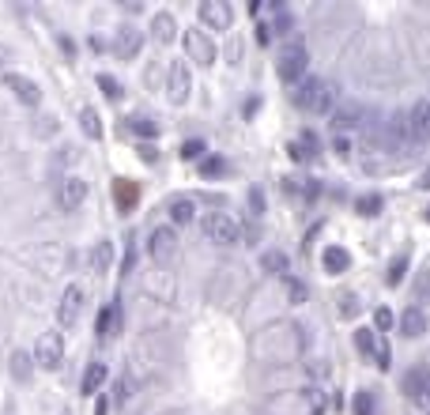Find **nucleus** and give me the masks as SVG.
<instances>
[{
    "label": "nucleus",
    "mask_w": 430,
    "mask_h": 415,
    "mask_svg": "<svg viewBox=\"0 0 430 415\" xmlns=\"http://www.w3.org/2000/svg\"><path fill=\"white\" fill-rule=\"evenodd\" d=\"M291 99H294V106H299V110H306V114H332L336 87L329 84V79L314 76V79H302V84L294 87Z\"/></svg>",
    "instance_id": "f257e3e1"
},
{
    "label": "nucleus",
    "mask_w": 430,
    "mask_h": 415,
    "mask_svg": "<svg viewBox=\"0 0 430 415\" xmlns=\"http://www.w3.org/2000/svg\"><path fill=\"white\" fill-rule=\"evenodd\" d=\"M306 69H310V49H306L302 42H287L284 49L276 53V72L284 84H294L299 87L306 79Z\"/></svg>",
    "instance_id": "f03ea898"
},
{
    "label": "nucleus",
    "mask_w": 430,
    "mask_h": 415,
    "mask_svg": "<svg viewBox=\"0 0 430 415\" xmlns=\"http://www.w3.org/2000/svg\"><path fill=\"white\" fill-rule=\"evenodd\" d=\"M355 347H359L366 359H374V366H378V370L393 366V351H389L385 332H378V329H359V332H355Z\"/></svg>",
    "instance_id": "7ed1b4c3"
},
{
    "label": "nucleus",
    "mask_w": 430,
    "mask_h": 415,
    "mask_svg": "<svg viewBox=\"0 0 430 415\" xmlns=\"http://www.w3.org/2000/svg\"><path fill=\"white\" fill-rule=\"evenodd\" d=\"M200 231H204V238L215 246H234L238 242V223L226 216V211H208V216L200 219Z\"/></svg>",
    "instance_id": "20e7f679"
},
{
    "label": "nucleus",
    "mask_w": 430,
    "mask_h": 415,
    "mask_svg": "<svg viewBox=\"0 0 430 415\" xmlns=\"http://www.w3.org/2000/svg\"><path fill=\"white\" fill-rule=\"evenodd\" d=\"M400 389H404V396L411 400V404L430 411V366H411L404 374V381H400Z\"/></svg>",
    "instance_id": "39448f33"
},
{
    "label": "nucleus",
    "mask_w": 430,
    "mask_h": 415,
    "mask_svg": "<svg viewBox=\"0 0 430 415\" xmlns=\"http://www.w3.org/2000/svg\"><path fill=\"white\" fill-rule=\"evenodd\" d=\"M34 363L46 366V370H57L64 363V336H61V332H42V336H38Z\"/></svg>",
    "instance_id": "423d86ee"
},
{
    "label": "nucleus",
    "mask_w": 430,
    "mask_h": 415,
    "mask_svg": "<svg viewBox=\"0 0 430 415\" xmlns=\"http://www.w3.org/2000/svg\"><path fill=\"white\" fill-rule=\"evenodd\" d=\"M185 53H189V61L196 64H215V57H219V49H215V42L208 38V31H200V26H189L185 31Z\"/></svg>",
    "instance_id": "0eeeda50"
},
{
    "label": "nucleus",
    "mask_w": 430,
    "mask_h": 415,
    "mask_svg": "<svg viewBox=\"0 0 430 415\" xmlns=\"http://www.w3.org/2000/svg\"><path fill=\"white\" fill-rule=\"evenodd\" d=\"M196 16H200V23H204L208 31H226V26L234 23V11H231L226 0H200Z\"/></svg>",
    "instance_id": "6e6552de"
},
{
    "label": "nucleus",
    "mask_w": 430,
    "mask_h": 415,
    "mask_svg": "<svg viewBox=\"0 0 430 415\" xmlns=\"http://www.w3.org/2000/svg\"><path fill=\"white\" fill-rule=\"evenodd\" d=\"M166 91H170V102L181 106L193 91V76H189V64L185 61H170V72H166Z\"/></svg>",
    "instance_id": "1a4fd4ad"
},
{
    "label": "nucleus",
    "mask_w": 430,
    "mask_h": 415,
    "mask_svg": "<svg viewBox=\"0 0 430 415\" xmlns=\"http://www.w3.org/2000/svg\"><path fill=\"white\" fill-rule=\"evenodd\" d=\"M84 200H87V181H84V178L69 174V178L57 181V208H61V211H76Z\"/></svg>",
    "instance_id": "9d476101"
},
{
    "label": "nucleus",
    "mask_w": 430,
    "mask_h": 415,
    "mask_svg": "<svg viewBox=\"0 0 430 415\" xmlns=\"http://www.w3.org/2000/svg\"><path fill=\"white\" fill-rule=\"evenodd\" d=\"M174 249H178V231H174V226H151V234H147V253H151V261H170Z\"/></svg>",
    "instance_id": "9b49d317"
},
{
    "label": "nucleus",
    "mask_w": 430,
    "mask_h": 415,
    "mask_svg": "<svg viewBox=\"0 0 430 415\" xmlns=\"http://www.w3.org/2000/svg\"><path fill=\"white\" fill-rule=\"evenodd\" d=\"M4 87H8L23 106H38V102H42V91H38V84H34L31 76H23V72H4Z\"/></svg>",
    "instance_id": "f8f14e48"
},
{
    "label": "nucleus",
    "mask_w": 430,
    "mask_h": 415,
    "mask_svg": "<svg viewBox=\"0 0 430 415\" xmlns=\"http://www.w3.org/2000/svg\"><path fill=\"white\" fill-rule=\"evenodd\" d=\"M408 136L411 144H426L430 140V99H419L408 114Z\"/></svg>",
    "instance_id": "ddd939ff"
},
{
    "label": "nucleus",
    "mask_w": 430,
    "mask_h": 415,
    "mask_svg": "<svg viewBox=\"0 0 430 415\" xmlns=\"http://www.w3.org/2000/svg\"><path fill=\"white\" fill-rule=\"evenodd\" d=\"M79 310H84V287H64V299H61V306H57V325H76L79 321Z\"/></svg>",
    "instance_id": "4468645a"
},
{
    "label": "nucleus",
    "mask_w": 430,
    "mask_h": 415,
    "mask_svg": "<svg viewBox=\"0 0 430 415\" xmlns=\"http://www.w3.org/2000/svg\"><path fill=\"white\" fill-rule=\"evenodd\" d=\"M366 121V110H362L359 102H340V106H332V132H347V129H355Z\"/></svg>",
    "instance_id": "2eb2a0df"
},
{
    "label": "nucleus",
    "mask_w": 430,
    "mask_h": 415,
    "mask_svg": "<svg viewBox=\"0 0 430 415\" xmlns=\"http://www.w3.org/2000/svg\"><path fill=\"white\" fill-rule=\"evenodd\" d=\"M140 49H144V34L136 31V26H121L117 38H114V53L121 61H132V57H140Z\"/></svg>",
    "instance_id": "dca6fc26"
},
{
    "label": "nucleus",
    "mask_w": 430,
    "mask_h": 415,
    "mask_svg": "<svg viewBox=\"0 0 430 415\" xmlns=\"http://www.w3.org/2000/svg\"><path fill=\"white\" fill-rule=\"evenodd\" d=\"M426 329H430V317H426V310H423V306H408V310L400 314V336L419 340Z\"/></svg>",
    "instance_id": "f3484780"
},
{
    "label": "nucleus",
    "mask_w": 430,
    "mask_h": 415,
    "mask_svg": "<svg viewBox=\"0 0 430 415\" xmlns=\"http://www.w3.org/2000/svg\"><path fill=\"white\" fill-rule=\"evenodd\" d=\"M114 204H117L121 216H129V211L140 204V189H136V181H125V178H121V181L114 185Z\"/></svg>",
    "instance_id": "a211bd4d"
},
{
    "label": "nucleus",
    "mask_w": 430,
    "mask_h": 415,
    "mask_svg": "<svg viewBox=\"0 0 430 415\" xmlns=\"http://www.w3.org/2000/svg\"><path fill=\"white\" fill-rule=\"evenodd\" d=\"M321 264H325L329 276H344L347 269H351V253H347L344 246H329L325 253H321Z\"/></svg>",
    "instance_id": "6ab92c4d"
},
{
    "label": "nucleus",
    "mask_w": 430,
    "mask_h": 415,
    "mask_svg": "<svg viewBox=\"0 0 430 415\" xmlns=\"http://www.w3.org/2000/svg\"><path fill=\"white\" fill-rule=\"evenodd\" d=\"M151 31H155L159 46H170L174 38H178V19H174L170 11H155V16H151Z\"/></svg>",
    "instance_id": "aec40b11"
},
{
    "label": "nucleus",
    "mask_w": 430,
    "mask_h": 415,
    "mask_svg": "<svg viewBox=\"0 0 430 415\" xmlns=\"http://www.w3.org/2000/svg\"><path fill=\"white\" fill-rule=\"evenodd\" d=\"M125 129L132 132V136H140V140H155L159 136V121H155V117H147V114L129 117V125H121V136H125Z\"/></svg>",
    "instance_id": "412c9836"
},
{
    "label": "nucleus",
    "mask_w": 430,
    "mask_h": 415,
    "mask_svg": "<svg viewBox=\"0 0 430 415\" xmlns=\"http://www.w3.org/2000/svg\"><path fill=\"white\" fill-rule=\"evenodd\" d=\"M261 269L287 279V276H291V257H287L284 249H264V253H261Z\"/></svg>",
    "instance_id": "4be33fe9"
},
{
    "label": "nucleus",
    "mask_w": 430,
    "mask_h": 415,
    "mask_svg": "<svg viewBox=\"0 0 430 415\" xmlns=\"http://www.w3.org/2000/svg\"><path fill=\"white\" fill-rule=\"evenodd\" d=\"M166 211H170V223H193V216H196V204H193V196H170V204H166Z\"/></svg>",
    "instance_id": "5701e85b"
},
{
    "label": "nucleus",
    "mask_w": 430,
    "mask_h": 415,
    "mask_svg": "<svg viewBox=\"0 0 430 415\" xmlns=\"http://www.w3.org/2000/svg\"><path fill=\"white\" fill-rule=\"evenodd\" d=\"M106 374H110V370H106V363H91V366L84 370V381H79V393H84V396H95V393L102 389V385H106Z\"/></svg>",
    "instance_id": "b1692460"
},
{
    "label": "nucleus",
    "mask_w": 430,
    "mask_h": 415,
    "mask_svg": "<svg viewBox=\"0 0 430 415\" xmlns=\"http://www.w3.org/2000/svg\"><path fill=\"white\" fill-rule=\"evenodd\" d=\"M91 272L102 276V272H110V264H114V242H95V249H91Z\"/></svg>",
    "instance_id": "393cba45"
},
{
    "label": "nucleus",
    "mask_w": 430,
    "mask_h": 415,
    "mask_svg": "<svg viewBox=\"0 0 430 415\" xmlns=\"http://www.w3.org/2000/svg\"><path fill=\"white\" fill-rule=\"evenodd\" d=\"M117 310L114 306H102L99 310V325H95V332H99V340H114V332H117Z\"/></svg>",
    "instance_id": "a878e982"
},
{
    "label": "nucleus",
    "mask_w": 430,
    "mask_h": 415,
    "mask_svg": "<svg viewBox=\"0 0 430 415\" xmlns=\"http://www.w3.org/2000/svg\"><path fill=\"white\" fill-rule=\"evenodd\" d=\"M79 129H84L91 140H99V136H102V117H99L95 106H84V110H79Z\"/></svg>",
    "instance_id": "bb28decb"
},
{
    "label": "nucleus",
    "mask_w": 430,
    "mask_h": 415,
    "mask_svg": "<svg viewBox=\"0 0 430 415\" xmlns=\"http://www.w3.org/2000/svg\"><path fill=\"white\" fill-rule=\"evenodd\" d=\"M381 208H385V196L381 193H362L355 200V211L359 216H381Z\"/></svg>",
    "instance_id": "cd10ccee"
},
{
    "label": "nucleus",
    "mask_w": 430,
    "mask_h": 415,
    "mask_svg": "<svg viewBox=\"0 0 430 415\" xmlns=\"http://www.w3.org/2000/svg\"><path fill=\"white\" fill-rule=\"evenodd\" d=\"M306 404H310L314 415H325V408H329V389H325V385H306Z\"/></svg>",
    "instance_id": "c85d7f7f"
},
{
    "label": "nucleus",
    "mask_w": 430,
    "mask_h": 415,
    "mask_svg": "<svg viewBox=\"0 0 430 415\" xmlns=\"http://www.w3.org/2000/svg\"><path fill=\"white\" fill-rule=\"evenodd\" d=\"M272 31H276L279 38L294 34V19L287 16V8H284V4H272Z\"/></svg>",
    "instance_id": "c756f323"
},
{
    "label": "nucleus",
    "mask_w": 430,
    "mask_h": 415,
    "mask_svg": "<svg viewBox=\"0 0 430 415\" xmlns=\"http://www.w3.org/2000/svg\"><path fill=\"white\" fill-rule=\"evenodd\" d=\"M351 411L355 415H378V396H374L370 389H359L355 400H351Z\"/></svg>",
    "instance_id": "7c9ffc66"
},
{
    "label": "nucleus",
    "mask_w": 430,
    "mask_h": 415,
    "mask_svg": "<svg viewBox=\"0 0 430 415\" xmlns=\"http://www.w3.org/2000/svg\"><path fill=\"white\" fill-rule=\"evenodd\" d=\"M336 314H340L344 321H355L359 314H362V302H359V294H340V306H336Z\"/></svg>",
    "instance_id": "2f4dec72"
},
{
    "label": "nucleus",
    "mask_w": 430,
    "mask_h": 415,
    "mask_svg": "<svg viewBox=\"0 0 430 415\" xmlns=\"http://www.w3.org/2000/svg\"><path fill=\"white\" fill-rule=\"evenodd\" d=\"M404 276H408V257L400 253V257H393V264H389L385 284H389V287H400V284H404Z\"/></svg>",
    "instance_id": "473e14b6"
},
{
    "label": "nucleus",
    "mask_w": 430,
    "mask_h": 415,
    "mask_svg": "<svg viewBox=\"0 0 430 415\" xmlns=\"http://www.w3.org/2000/svg\"><path fill=\"white\" fill-rule=\"evenodd\" d=\"M306 299H310V287H306L302 279L287 276V302H291V306H302Z\"/></svg>",
    "instance_id": "72a5a7b5"
},
{
    "label": "nucleus",
    "mask_w": 430,
    "mask_h": 415,
    "mask_svg": "<svg viewBox=\"0 0 430 415\" xmlns=\"http://www.w3.org/2000/svg\"><path fill=\"white\" fill-rule=\"evenodd\" d=\"M204 151H208L204 140H185L181 144V159H185V163H204Z\"/></svg>",
    "instance_id": "f704fd0d"
},
{
    "label": "nucleus",
    "mask_w": 430,
    "mask_h": 415,
    "mask_svg": "<svg viewBox=\"0 0 430 415\" xmlns=\"http://www.w3.org/2000/svg\"><path fill=\"white\" fill-rule=\"evenodd\" d=\"M99 87H102V95H106V99H114V102L125 95V91H121V84H117L110 72H99Z\"/></svg>",
    "instance_id": "c9c22d12"
},
{
    "label": "nucleus",
    "mask_w": 430,
    "mask_h": 415,
    "mask_svg": "<svg viewBox=\"0 0 430 415\" xmlns=\"http://www.w3.org/2000/svg\"><path fill=\"white\" fill-rule=\"evenodd\" d=\"M11 374H16L19 381H26V374H31V355H26V351L11 355Z\"/></svg>",
    "instance_id": "e433bc0d"
},
{
    "label": "nucleus",
    "mask_w": 430,
    "mask_h": 415,
    "mask_svg": "<svg viewBox=\"0 0 430 415\" xmlns=\"http://www.w3.org/2000/svg\"><path fill=\"white\" fill-rule=\"evenodd\" d=\"M223 170H226V163H223V159H215V155H208L204 163H200V174H204V178H219Z\"/></svg>",
    "instance_id": "4c0bfd02"
},
{
    "label": "nucleus",
    "mask_w": 430,
    "mask_h": 415,
    "mask_svg": "<svg viewBox=\"0 0 430 415\" xmlns=\"http://www.w3.org/2000/svg\"><path fill=\"white\" fill-rule=\"evenodd\" d=\"M79 159V151L72 144H64V147H57V155H53V166H69V163H76Z\"/></svg>",
    "instance_id": "58836bf2"
},
{
    "label": "nucleus",
    "mask_w": 430,
    "mask_h": 415,
    "mask_svg": "<svg viewBox=\"0 0 430 415\" xmlns=\"http://www.w3.org/2000/svg\"><path fill=\"white\" fill-rule=\"evenodd\" d=\"M249 208H253V219L264 216V189H261V185H253V189H249Z\"/></svg>",
    "instance_id": "ea45409f"
},
{
    "label": "nucleus",
    "mask_w": 430,
    "mask_h": 415,
    "mask_svg": "<svg viewBox=\"0 0 430 415\" xmlns=\"http://www.w3.org/2000/svg\"><path fill=\"white\" fill-rule=\"evenodd\" d=\"M299 147H302V151H306V159H317V147H321V144H317V136H314V132L306 129L302 136H299Z\"/></svg>",
    "instance_id": "a19ab883"
},
{
    "label": "nucleus",
    "mask_w": 430,
    "mask_h": 415,
    "mask_svg": "<svg viewBox=\"0 0 430 415\" xmlns=\"http://www.w3.org/2000/svg\"><path fill=\"white\" fill-rule=\"evenodd\" d=\"M329 147H332V151L340 155V159H347V155H351V140H347L344 132H332V144H329Z\"/></svg>",
    "instance_id": "79ce46f5"
},
{
    "label": "nucleus",
    "mask_w": 430,
    "mask_h": 415,
    "mask_svg": "<svg viewBox=\"0 0 430 415\" xmlns=\"http://www.w3.org/2000/svg\"><path fill=\"white\" fill-rule=\"evenodd\" d=\"M238 238H246V246H257L261 226H257V223H241V226H238Z\"/></svg>",
    "instance_id": "37998d69"
},
{
    "label": "nucleus",
    "mask_w": 430,
    "mask_h": 415,
    "mask_svg": "<svg viewBox=\"0 0 430 415\" xmlns=\"http://www.w3.org/2000/svg\"><path fill=\"white\" fill-rule=\"evenodd\" d=\"M53 132H57V117L42 114V117H38V136H53Z\"/></svg>",
    "instance_id": "c03bdc74"
},
{
    "label": "nucleus",
    "mask_w": 430,
    "mask_h": 415,
    "mask_svg": "<svg viewBox=\"0 0 430 415\" xmlns=\"http://www.w3.org/2000/svg\"><path fill=\"white\" fill-rule=\"evenodd\" d=\"M129 396H132V381H129V378H121V381L114 385V400H117V404H125Z\"/></svg>",
    "instance_id": "a18cd8bd"
},
{
    "label": "nucleus",
    "mask_w": 430,
    "mask_h": 415,
    "mask_svg": "<svg viewBox=\"0 0 430 415\" xmlns=\"http://www.w3.org/2000/svg\"><path fill=\"white\" fill-rule=\"evenodd\" d=\"M302 196H306V200H317V196H321V181H317V178H306Z\"/></svg>",
    "instance_id": "49530a36"
},
{
    "label": "nucleus",
    "mask_w": 430,
    "mask_h": 415,
    "mask_svg": "<svg viewBox=\"0 0 430 415\" xmlns=\"http://www.w3.org/2000/svg\"><path fill=\"white\" fill-rule=\"evenodd\" d=\"M374 321H378V332L393 329V310H378V314H374Z\"/></svg>",
    "instance_id": "de8ad7c7"
},
{
    "label": "nucleus",
    "mask_w": 430,
    "mask_h": 415,
    "mask_svg": "<svg viewBox=\"0 0 430 415\" xmlns=\"http://www.w3.org/2000/svg\"><path fill=\"white\" fill-rule=\"evenodd\" d=\"M125 272H132V269H136V246H132V238H125Z\"/></svg>",
    "instance_id": "09e8293b"
},
{
    "label": "nucleus",
    "mask_w": 430,
    "mask_h": 415,
    "mask_svg": "<svg viewBox=\"0 0 430 415\" xmlns=\"http://www.w3.org/2000/svg\"><path fill=\"white\" fill-rule=\"evenodd\" d=\"M140 159H144L147 166H151V163H159V151H155L151 144H140Z\"/></svg>",
    "instance_id": "8fccbe9b"
},
{
    "label": "nucleus",
    "mask_w": 430,
    "mask_h": 415,
    "mask_svg": "<svg viewBox=\"0 0 430 415\" xmlns=\"http://www.w3.org/2000/svg\"><path fill=\"white\" fill-rule=\"evenodd\" d=\"M415 291H419V299H430V272L419 276V287H415Z\"/></svg>",
    "instance_id": "3c124183"
},
{
    "label": "nucleus",
    "mask_w": 430,
    "mask_h": 415,
    "mask_svg": "<svg viewBox=\"0 0 430 415\" xmlns=\"http://www.w3.org/2000/svg\"><path fill=\"white\" fill-rule=\"evenodd\" d=\"M287 151H291V159H294V163H306V151L299 147V140H291V147H287Z\"/></svg>",
    "instance_id": "603ef678"
},
{
    "label": "nucleus",
    "mask_w": 430,
    "mask_h": 415,
    "mask_svg": "<svg viewBox=\"0 0 430 415\" xmlns=\"http://www.w3.org/2000/svg\"><path fill=\"white\" fill-rule=\"evenodd\" d=\"M415 185H419V189H423V193H426V189H430V166H426V170H423V174H419V181H415Z\"/></svg>",
    "instance_id": "864d4df0"
},
{
    "label": "nucleus",
    "mask_w": 430,
    "mask_h": 415,
    "mask_svg": "<svg viewBox=\"0 0 430 415\" xmlns=\"http://www.w3.org/2000/svg\"><path fill=\"white\" fill-rule=\"evenodd\" d=\"M257 106H261V102H257V99H249V102H246V106H241V114H246V117H249V114H257Z\"/></svg>",
    "instance_id": "5fc2aeb1"
},
{
    "label": "nucleus",
    "mask_w": 430,
    "mask_h": 415,
    "mask_svg": "<svg viewBox=\"0 0 430 415\" xmlns=\"http://www.w3.org/2000/svg\"><path fill=\"white\" fill-rule=\"evenodd\" d=\"M61 49L69 53V57H76V46H72V38H61Z\"/></svg>",
    "instance_id": "6e6d98bb"
},
{
    "label": "nucleus",
    "mask_w": 430,
    "mask_h": 415,
    "mask_svg": "<svg viewBox=\"0 0 430 415\" xmlns=\"http://www.w3.org/2000/svg\"><path fill=\"white\" fill-rule=\"evenodd\" d=\"M110 411V404H106V396H99V408H95V415H106Z\"/></svg>",
    "instance_id": "4d7b16f0"
},
{
    "label": "nucleus",
    "mask_w": 430,
    "mask_h": 415,
    "mask_svg": "<svg viewBox=\"0 0 430 415\" xmlns=\"http://www.w3.org/2000/svg\"><path fill=\"white\" fill-rule=\"evenodd\" d=\"M423 219H426V223H430V208H426V211H423Z\"/></svg>",
    "instance_id": "13d9d810"
},
{
    "label": "nucleus",
    "mask_w": 430,
    "mask_h": 415,
    "mask_svg": "<svg viewBox=\"0 0 430 415\" xmlns=\"http://www.w3.org/2000/svg\"><path fill=\"white\" fill-rule=\"evenodd\" d=\"M426 415H430V411H426Z\"/></svg>",
    "instance_id": "bf43d9fd"
}]
</instances>
